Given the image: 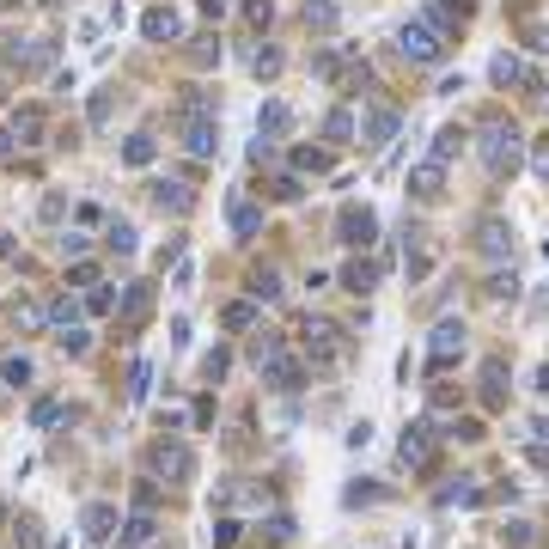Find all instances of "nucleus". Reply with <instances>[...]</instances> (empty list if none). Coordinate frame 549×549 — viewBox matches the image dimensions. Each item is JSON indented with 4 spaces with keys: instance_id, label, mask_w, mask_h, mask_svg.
Returning a JSON list of instances; mask_svg holds the SVG:
<instances>
[{
    "instance_id": "f3484780",
    "label": "nucleus",
    "mask_w": 549,
    "mask_h": 549,
    "mask_svg": "<svg viewBox=\"0 0 549 549\" xmlns=\"http://www.w3.org/2000/svg\"><path fill=\"white\" fill-rule=\"evenodd\" d=\"M80 531L92 537V544L117 537V507H110V501H86V513H80Z\"/></svg>"
},
{
    "instance_id": "c85d7f7f",
    "label": "nucleus",
    "mask_w": 549,
    "mask_h": 549,
    "mask_svg": "<svg viewBox=\"0 0 549 549\" xmlns=\"http://www.w3.org/2000/svg\"><path fill=\"white\" fill-rule=\"evenodd\" d=\"M391 488L385 483H372V476H361V483H348V507H379Z\"/></svg>"
},
{
    "instance_id": "4d7b16f0",
    "label": "nucleus",
    "mask_w": 549,
    "mask_h": 549,
    "mask_svg": "<svg viewBox=\"0 0 549 549\" xmlns=\"http://www.w3.org/2000/svg\"><path fill=\"white\" fill-rule=\"evenodd\" d=\"M86 250V232H61V257H80Z\"/></svg>"
},
{
    "instance_id": "c03bdc74",
    "label": "nucleus",
    "mask_w": 549,
    "mask_h": 549,
    "mask_svg": "<svg viewBox=\"0 0 549 549\" xmlns=\"http://www.w3.org/2000/svg\"><path fill=\"white\" fill-rule=\"evenodd\" d=\"M86 348H92V336H86L80 324H74V330H61V354H74V361H80Z\"/></svg>"
},
{
    "instance_id": "7c9ffc66",
    "label": "nucleus",
    "mask_w": 549,
    "mask_h": 549,
    "mask_svg": "<svg viewBox=\"0 0 549 549\" xmlns=\"http://www.w3.org/2000/svg\"><path fill=\"white\" fill-rule=\"evenodd\" d=\"M281 67H287V56L275 49V43H263V49H257V61H250V74H257V80H275Z\"/></svg>"
},
{
    "instance_id": "aec40b11",
    "label": "nucleus",
    "mask_w": 549,
    "mask_h": 549,
    "mask_svg": "<svg viewBox=\"0 0 549 549\" xmlns=\"http://www.w3.org/2000/svg\"><path fill=\"white\" fill-rule=\"evenodd\" d=\"M49 56H56V43H49V37L13 43V67H25V74H43V67H49Z\"/></svg>"
},
{
    "instance_id": "ddd939ff",
    "label": "nucleus",
    "mask_w": 549,
    "mask_h": 549,
    "mask_svg": "<svg viewBox=\"0 0 549 549\" xmlns=\"http://www.w3.org/2000/svg\"><path fill=\"white\" fill-rule=\"evenodd\" d=\"M440 196H446V165L422 159L409 171V202H440Z\"/></svg>"
},
{
    "instance_id": "cd10ccee",
    "label": "nucleus",
    "mask_w": 549,
    "mask_h": 549,
    "mask_svg": "<svg viewBox=\"0 0 549 549\" xmlns=\"http://www.w3.org/2000/svg\"><path fill=\"white\" fill-rule=\"evenodd\" d=\"M13 330H19V336H31V330H49L43 305H31V300H13Z\"/></svg>"
},
{
    "instance_id": "7ed1b4c3",
    "label": "nucleus",
    "mask_w": 549,
    "mask_h": 549,
    "mask_svg": "<svg viewBox=\"0 0 549 549\" xmlns=\"http://www.w3.org/2000/svg\"><path fill=\"white\" fill-rule=\"evenodd\" d=\"M300 342H305L300 361H318V366H342L348 361V336L330 324V318H305V324H300Z\"/></svg>"
},
{
    "instance_id": "a19ab883",
    "label": "nucleus",
    "mask_w": 549,
    "mask_h": 549,
    "mask_svg": "<svg viewBox=\"0 0 549 549\" xmlns=\"http://www.w3.org/2000/svg\"><path fill=\"white\" fill-rule=\"evenodd\" d=\"M86 311H117V287H110V281H98L92 293H86Z\"/></svg>"
},
{
    "instance_id": "4be33fe9",
    "label": "nucleus",
    "mask_w": 549,
    "mask_h": 549,
    "mask_svg": "<svg viewBox=\"0 0 549 549\" xmlns=\"http://www.w3.org/2000/svg\"><path fill=\"white\" fill-rule=\"evenodd\" d=\"M153 153H159V147H153V135H128V141H122V165H128V171H147V165H153Z\"/></svg>"
},
{
    "instance_id": "f257e3e1",
    "label": "nucleus",
    "mask_w": 549,
    "mask_h": 549,
    "mask_svg": "<svg viewBox=\"0 0 549 549\" xmlns=\"http://www.w3.org/2000/svg\"><path fill=\"white\" fill-rule=\"evenodd\" d=\"M476 159H483L488 178H513V171L525 165V135H519L507 117H488L483 128H476Z\"/></svg>"
},
{
    "instance_id": "ea45409f",
    "label": "nucleus",
    "mask_w": 549,
    "mask_h": 549,
    "mask_svg": "<svg viewBox=\"0 0 549 549\" xmlns=\"http://www.w3.org/2000/svg\"><path fill=\"white\" fill-rule=\"evenodd\" d=\"M135 244H141V239H135V226H128V220H110V250H117V257H128Z\"/></svg>"
},
{
    "instance_id": "6ab92c4d",
    "label": "nucleus",
    "mask_w": 549,
    "mask_h": 549,
    "mask_svg": "<svg viewBox=\"0 0 549 549\" xmlns=\"http://www.w3.org/2000/svg\"><path fill=\"white\" fill-rule=\"evenodd\" d=\"M287 128H293V110H287L281 98H269V104H263V117H257V141H281Z\"/></svg>"
},
{
    "instance_id": "f8f14e48",
    "label": "nucleus",
    "mask_w": 549,
    "mask_h": 549,
    "mask_svg": "<svg viewBox=\"0 0 549 549\" xmlns=\"http://www.w3.org/2000/svg\"><path fill=\"white\" fill-rule=\"evenodd\" d=\"M141 37L147 43H178L183 37V13L178 6H147L141 13Z\"/></svg>"
},
{
    "instance_id": "4468645a",
    "label": "nucleus",
    "mask_w": 549,
    "mask_h": 549,
    "mask_svg": "<svg viewBox=\"0 0 549 549\" xmlns=\"http://www.w3.org/2000/svg\"><path fill=\"white\" fill-rule=\"evenodd\" d=\"M336 232H342V244H372L379 239V214L372 208H342V220H336Z\"/></svg>"
},
{
    "instance_id": "603ef678",
    "label": "nucleus",
    "mask_w": 549,
    "mask_h": 549,
    "mask_svg": "<svg viewBox=\"0 0 549 549\" xmlns=\"http://www.w3.org/2000/svg\"><path fill=\"white\" fill-rule=\"evenodd\" d=\"M214 544H220V549L239 544V519H220V525H214Z\"/></svg>"
},
{
    "instance_id": "58836bf2",
    "label": "nucleus",
    "mask_w": 549,
    "mask_h": 549,
    "mask_svg": "<svg viewBox=\"0 0 549 549\" xmlns=\"http://www.w3.org/2000/svg\"><path fill=\"white\" fill-rule=\"evenodd\" d=\"M147 372H153L147 354H135V366H128V403H141V397H147Z\"/></svg>"
},
{
    "instance_id": "2f4dec72",
    "label": "nucleus",
    "mask_w": 549,
    "mask_h": 549,
    "mask_svg": "<svg viewBox=\"0 0 549 549\" xmlns=\"http://www.w3.org/2000/svg\"><path fill=\"white\" fill-rule=\"evenodd\" d=\"M31 372H37V366L25 361V354H6V361H0V379H6L13 391H25V385H31Z\"/></svg>"
},
{
    "instance_id": "de8ad7c7",
    "label": "nucleus",
    "mask_w": 549,
    "mask_h": 549,
    "mask_svg": "<svg viewBox=\"0 0 549 549\" xmlns=\"http://www.w3.org/2000/svg\"><path fill=\"white\" fill-rule=\"evenodd\" d=\"M37 135H43L37 117H13V141H37Z\"/></svg>"
},
{
    "instance_id": "c9c22d12",
    "label": "nucleus",
    "mask_w": 549,
    "mask_h": 549,
    "mask_svg": "<svg viewBox=\"0 0 549 549\" xmlns=\"http://www.w3.org/2000/svg\"><path fill=\"white\" fill-rule=\"evenodd\" d=\"M220 61V37H196L189 43V67H214Z\"/></svg>"
},
{
    "instance_id": "9b49d317",
    "label": "nucleus",
    "mask_w": 549,
    "mask_h": 549,
    "mask_svg": "<svg viewBox=\"0 0 549 549\" xmlns=\"http://www.w3.org/2000/svg\"><path fill=\"white\" fill-rule=\"evenodd\" d=\"M397 458H403L409 470H427V464H433V422L403 427V440H397Z\"/></svg>"
},
{
    "instance_id": "412c9836",
    "label": "nucleus",
    "mask_w": 549,
    "mask_h": 549,
    "mask_svg": "<svg viewBox=\"0 0 549 549\" xmlns=\"http://www.w3.org/2000/svg\"><path fill=\"white\" fill-rule=\"evenodd\" d=\"M440 507H483V483H476V476L446 483V488H440Z\"/></svg>"
},
{
    "instance_id": "5fc2aeb1",
    "label": "nucleus",
    "mask_w": 549,
    "mask_h": 549,
    "mask_svg": "<svg viewBox=\"0 0 549 549\" xmlns=\"http://www.w3.org/2000/svg\"><path fill=\"white\" fill-rule=\"evenodd\" d=\"M19 544H25V549H37V544H43V531H37V519H19Z\"/></svg>"
},
{
    "instance_id": "39448f33",
    "label": "nucleus",
    "mask_w": 549,
    "mask_h": 549,
    "mask_svg": "<svg viewBox=\"0 0 549 549\" xmlns=\"http://www.w3.org/2000/svg\"><path fill=\"white\" fill-rule=\"evenodd\" d=\"M397 49H403L415 67H433V61H446V31H433L427 19H409L397 31Z\"/></svg>"
},
{
    "instance_id": "13d9d810",
    "label": "nucleus",
    "mask_w": 549,
    "mask_h": 549,
    "mask_svg": "<svg viewBox=\"0 0 549 549\" xmlns=\"http://www.w3.org/2000/svg\"><path fill=\"white\" fill-rule=\"evenodd\" d=\"M13 147H19L13 141V128H0V159H13Z\"/></svg>"
},
{
    "instance_id": "a878e982",
    "label": "nucleus",
    "mask_w": 549,
    "mask_h": 549,
    "mask_svg": "<svg viewBox=\"0 0 549 549\" xmlns=\"http://www.w3.org/2000/svg\"><path fill=\"white\" fill-rule=\"evenodd\" d=\"M226 220H232V239H250V232L263 226V208H257V202H232Z\"/></svg>"
},
{
    "instance_id": "1a4fd4ad",
    "label": "nucleus",
    "mask_w": 549,
    "mask_h": 549,
    "mask_svg": "<svg viewBox=\"0 0 549 549\" xmlns=\"http://www.w3.org/2000/svg\"><path fill=\"white\" fill-rule=\"evenodd\" d=\"M147 470H153V476H165V483H183V476L196 470V458H189V446H183V440H153Z\"/></svg>"
},
{
    "instance_id": "393cba45",
    "label": "nucleus",
    "mask_w": 549,
    "mask_h": 549,
    "mask_svg": "<svg viewBox=\"0 0 549 549\" xmlns=\"http://www.w3.org/2000/svg\"><path fill=\"white\" fill-rule=\"evenodd\" d=\"M80 311H86V305L74 300V293H61L56 305H43V318H49V330H74V324H80Z\"/></svg>"
},
{
    "instance_id": "680f3d73",
    "label": "nucleus",
    "mask_w": 549,
    "mask_h": 549,
    "mask_svg": "<svg viewBox=\"0 0 549 549\" xmlns=\"http://www.w3.org/2000/svg\"><path fill=\"white\" fill-rule=\"evenodd\" d=\"M537 385H544V397H549V361H544V372H537Z\"/></svg>"
},
{
    "instance_id": "bf43d9fd",
    "label": "nucleus",
    "mask_w": 549,
    "mask_h": 549,
    "mask_svg": "<svg viewBox=\"0 0 549 549\" xmlns=\"http://www.w3.org/2000/svg\"><path fill=\"white\" fill-rule=\"evenodd\" d=\"M531 433H537V440L549 446V415H537V422H531Z\"/></svg>"
},
{
    "instance_id": "0eeeda50",
    "label": "nucleus",
    "mask_w": 549,
    "mask_h": 549,
    "mask_svg": "<svg viewBox=\"0 0 549 549\" xmlns=\"http://www.w3.org/2000/svg\"><path fill=\"white\" fill-rule=\"evenodd\" d=\"M397 128H403V110H397V104H366V117L354 122V135H361L366 147H385V141H397Z\"/></svg>"
},
{
    "instance_id": "c756f323",
    "label": "nucleus",
    "mask_w": 549,
    "mask_h": 549,
    "mask_svg": "<svg viewBox=\"0 0 549 549\" xmlns=\"http://www.w3.org/2000/svg\"><path fill=\"white\" fill-rule=\"evenodd\" d=\"M336 19H342L336 0H305V25H311V31H336Z\"/></svg>"
},
{
    "instance_id": "09e8293b",
    "label": "nucleus",
    "mask_w": 549,
    "mask_h": 549,
    "mask_svg": "<svg viewBox=\"0 0 549 549\" xmlns=\"http://www.w3.org/2000/svg\"><path fill=\"white\" fill-rule=\"evenodd\" d=\"M159 507V488L153 483H135V513H153Z\"/></svg>"
},
{
    "instance_id": "72a5a7b5",
    "label": "nucleus",
    "mask_w": 549,
    "mask_h": 549,
    "mask_svg": "<svg viewBox=\"0 0 549 549\" xmlns=\"http://www.w3.org/2000/svg\"><path fill=\"white\" fill-rule=\"evenodd\" d=\"M458 147H464V128H440V135H433V165H452Z\"/></svg>"
},
{
    "instance_id": "864d4df0",
    "label": "nucleus",
    "mask_w": 549,
    "mask_h": 549,
    "mask_svg": "<svg viewBox=\"0 0 549 549\" xmlns=\"http://www.w3.org/2000/svg\"><path fill=\"white\" fill-rule=\"evenodd\" d=\"M263 537H269V544H287V537H293V519H269Z\"/></svg>"
},
{
    "instance_id": "9d476101",
    "label": "nucleus",
    "mask_w": 549,
    "mask_h": 549,
    "mask_svg": "<svg viewBox=\"0 0 549 549\" xmlns=\"http://www.w3.org/2000/svg\"><path fill=\"white\" fill-rule=\"evenodd\" d=\"M507 385H513L507 361H483V379H476V403H483L488 415H501V409H507Z\"/></svg>"
},
{
    "instance_id": "3c124183",
    "label": "nucleus",
    "mask_w": 549,
    "mask_h": 549,
    "mask_svg": "<svg viewBox=\"0 0 549 549\" xmlns=\"http://www.w3.org/2000/svg\"><path fill=\"white\" fill-rule=\"evenodd\" d=\"M300 189H305L300 178H275V202H300Z\"/></svg>"
},
{
    "instance_id": "b1692460",
    "label": "nucleus",
    "mask_w": 549,
    "mask_h": 549,
    "mask_svg": "<svg viewBox=\"0 0 549 549\" xmlns=\"http://www.w3.org/2000/svg\"><path fill=\"white\" fill-rule=\"evenodd\" d=\"M342 287H348V293H372V287H379V263H366V257H354V263L342 269Z\"/></svg>"
},
{
    "instance_id": "49530a36",
    "label": "nucleus",
    "mask_w": 549,
    "mask_h": 549,
    "mask_svg": "<svg viewBox=\"0 0 549 549\" xmlns=\"http://www.w3.org/2000/svg\"><path fill=\"white\" fill-rule=\"evenodd\" d=\"M244 19L269 31V19H275V0H244Z\"/></svg>"
},
{
    "instance_id": "20e7f679",
    "label": "nucleus",
    "mask_w": 549,
    "mask_h": 549,
    "mask_svg": "<svg viewBox=\"0 0 549 549\" xmlns=\"http://www.w3.org/2000/svg\"><path fill=\"white\" fill-rule=\"evenodd\" d=\"M476 257L494 269H513V257H519V239H513L507 214H483L476 220Z\"/></svg>"
},
{
    "instance_id": "37998d69",
    "label": "nucleus",
    "mask_w": 549,
    "mask_h": 549,
    "mask_svg": "<svg viewBox=\"0 0 549 549\" xmlns=\"http://www.w3.org/2000/svg\"><path fill=\"white\" fill-rule=\"evenodd\" d=\"M92 226H104V208L98 202H80V208H74V232H92Z\"/></svg>"
},
{
    "instance_id": "f704fd0d",
    "label": "nucleus",
    "mask_w": 549,
    "mask_h": 549,
    "mask_svg": "<svg viewBox=\"0 0 549 549\" xmlns=\"http://www.w3.org/2000/svg\"><path fill=\"white\" fill-rule=\"evenodd\" d=\"M324 135H330V141H354V110H330Z\"/></svg>"
},
{
    "instance_id": "79ce46f5",
    "label": "nucleus",
    "mask_w": 549,
    "mask_h": 549,
    "mask_svg": "<svg viewBox=\"0 0 549 549\" xmlns=\"http://www.w3.org/2000/svg\"><path fill=\"white\" fill-rule=\"evenodd\" d=\"M226 366H232V354H226V348H214V354L202 361V379H208V385H220V379H226Z\"/></svg>"
},
{
    "instance_id": "dca6fc26",
    "label": "nucleus",
    "mask_w": 549,
    "mask_h": 549,
    "mask_svg": "<svg viewBox=\"0 0 549 549\" xmlns=\"http://www.w3.org/2000/svg\"><path fill=\"white\" fill-rule=\"evenodd\" d=\"M153 208H165V214H189V208H196V189H189L183 178H159L153 183Z\"/></svg>"
},
{
    "instance_id": "e433bc0d",
    "label": "nucleus",
    "mask_w": 549,
    "mask_h": 549,
    "mask_svg": "<svg viewBox=\"0 0 549 549\" xmlns=\"http://www.w3.org/2000/svg\"><path fill=\"white\" fill-rule=\"evenodd\" d=\"M488 300H519V275H513V269H494V281H488Z\"/></svg>"
},
{
    "instance_id": "423d86ee",
    "label": "nucleus",
    "mask_w": 549,
    "mask_h": 549,
    "mask_svg": "<svg viewBox=\"0 0 549 549\" xmlns=\"http://www.w3.org/2000/svg\"><path fill=\"white\" fill-rule=\"evenodd\" d=\"M488 80L507 86V92H525V98H537V92H544V74H537V67H525V61L513 56V49H501V56H494Z\"/></svg>"
},
{
    "instance_id": "2eb2a0df",
    "label": "nucleus",
    "mask_w": 549,
    "mask_h": 549,
    "mask_svg": "<svg viewBox=\"0 0 549 549\" xmlns=\"http://www.w3.org/2000/svg\"><path fill=\"white\" fill-rule=\"evenodd\" d=\"M183 147H189L196 159H214V153H220V122L189 117V122H183Z\"/></svg>"
},
{
    "instance_id": "4c0bfd02",
    "label": "nucleus",
    "mask_w": 549,
    "mask_h": 549,
    "mask_svg": "<svg viewBox=\"0 0 549 549\" xmlns=\"http://www.w3.org/2000/svg\"><path fill=\"white\" fill-rule=\"evenodd\" d=\"M250 324H257V305H250V300L226 305V330H250Z\"/></svg>"
},
{
    "instance_id": "5701e85b",
    "label": "nucleus",
    "mask_w": 549,
    "mask_h": 549,
    "mask_svg": "<svg viewBox=\"0 0 549 549\" xmlns=\"http://www.w3.org/2000/svg\"><path fill=\"white\" fill-rule=\"evenodd\" d=\"M147 544H153V513H135V519L117 531V549H147Z\"/></svg>"
},
{
    "instance_id": "f03ea898",
    "label": "nucleus",
    "mask_w": 549,
    "mask_h": 549,
    "mask_svg": "<svg viewBox=\"0 0 549 549\" xmlns=\"http://www.w3.org/2000/svg\"><path fill=\"white\" fill-rule=\"evenodd\" d=\"M250 361H257V372H263V385L281 391V397L305 385V361L293 354V348H281L275 336H257V354H250Z\"/></svg>"
},
{
    "instance_id": "6e6552de",
    "label": "nucleus",
    "mask_w": 549,
    "mask_h": 549,
    "mask_svg": "<svg viewBox=\"0 0 549 549\" xmlns=\"http://www.w3.org/2000/svg\"><path fill=\"white\" fill-rule=\"evenodd\" d=\"M464 348H470V336H464L458 318H440V324L427 330V366H452Z\"/></svg>"
},
{
    "instance_id": "a211bd4d",
    "label": "nucleus",
    "mask_w": 549,
    "mask_h": 549,
    "mask_svg": "<svg viewBox=\"0 0 549 549\" xmlns=\"http://www.w3.org/2000/svg\"><path fill=\"white\" fill-rule=\"evenodd\" d=\"M287 165H293V171H300V178H330V147H293V153H287Z\"/></svg>"
},
{
    "instance_id": "8fccbe9b",
    "label": "nucleus",
    "mask_w": 549,
    "mask_h": 549,
    "mask_svg": "<svg viewBox=\"0 0 549 549\" xmlns=\"http://www.w3.org/2000/svg\"><path fill=\"white\" fill-rule=\"evenodd\" d=\"M433 6H440V13H446V19H452V13H458V25H464L470 13H476V0H433Z\"/></svg>"
},
{
    "instance_id": "a18cd8bd",
    "label": "nucleus",
    "mask_w": 549,
    "mask_h": 549,
    "mask_svg": "<svg viewBox=\"0 0 549 549\" xmlns=\"http://www.w3.org/2000/svg\"><path fill=\"white\" fill-rule=\"evenodd\" d=\"M147 293H153L147 281H128L122 287V311H147Z\"/></svg>"
},
{
    "instance_id": "6e6d98bb",
    "label": "nucleus",
    "mask_w": 549,
    "mask_h": 549,
    "mask_svg": "<svg viewBox=\"0 0 549 549\" xmlns=\"http://www.w3.org/2000/svg\"><path fill=\"white\" fill-rule=\"evenodd\" d=\"M531 171L549 183V141H537V153H531Z\"/></svg>"
},
{
    "instance_id": "bb28decb",
    "label": "nucleus",
    "mask_w": 549,
    "mask_h": 549,
    "mask_svg": "<svg viewBox=\"0 0 549 549\" xmlns=\"http://www.w3.org/2000/svg\"><path fill=\"white\" fill-rule=\"evenodd\" d=\"M31 422H37V427H61V422H74V403H61V397H43V403L31 409Z\"/></svg>"
},
{
    "instance_id": "052dcab7",
    "label": "nucleus",
    "mask_w": 549,
    "mask_h": 549,
    "mask_svg": "<svg viewBox=\"0 0 549 549\" xmlns=\"http://www.w3.org/2000/svg\"><path fill=\"white\" fill-rule=\"evenodd\" d=\"M537 49H544V56H549V25H544V31H537Z\"/></svg>"
},
{
    "instance_id": "473e14b6",
    "label": "nucleus",
    "mask_w": 549,
    "mask_h": 549,
    "mask_svg": "<svg viewBox=\"0 0 549 549\" xmlns=\"http://www.w3.org/2000/svg\"><path fill=\"white\" fill-rule=\"evenodd\" d=\"M250 287H257V293H263L269 305H281V293H287V287H281V275H275V269H250Z\"/></svg>"
}]
</instances>
